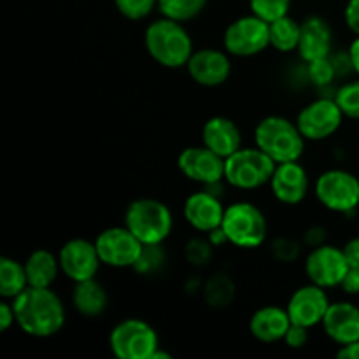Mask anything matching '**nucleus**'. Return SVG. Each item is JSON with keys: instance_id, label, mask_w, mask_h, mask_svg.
<instances>
[{"instance_id": "f257e3e1", "label": "nucleus", "mask_w": 359, "mask_h": 359, "mask_svg": "<svg viewBox=\"0 0 359 359\" xmlns=\"http://www.w3.org/2000/svg\"><path fill=\"white\" fill-rule=\"evenodd\" d=\"M16 326L32 339H51L67 323V309L53 287L28 286L13 300Z\"/></svg>"}, {"instance_id": "f03ea898", "label": "nucleus", "mask_w": 359, "mask_h": 359, "mask_svg": "<svg viewBox=\"0 0 359 359\" xmlns=\"http://www.w3.org/2000/svg\"><path fill=\"white\" fill-rule=\"evenodd\" d=\"M144 49L156 65L179 70L186 69V63L196 48L186 23L160 16L144 30Z\"/></svg>"}, {"instance_id": "7ed1b4c3", "label": "nucleus", "mask_w": 359, "mask_h": 359, "mask_svg": "<svg viewBox=\"0 0 359 359\" xmlns=\"http://www.w3.org/2000/svg\"><path fill=\"white\" fill-rule=\"evenodd\" d=\"M221 231L228 245L241 251H256L270 241V223L265 210L251 200H235L224 209Z\"/></svg>"}, {"instance_id": "20e7f679", "label": "nucleus", "mask_w": 359, "mask_h": 359, "mask_svg": "<svg viewBox=\"0 0 359 359\" xmlns=\"http://www.w3.org/2000/svg\"><path fill=\"white\" fill-rule=\"evenodd\" d=\"M252 140L276 163L302 160L307 147L297 121L283 114L263 116L252 130Z\"/></svg>"}, {"instance_id": "39448f33", "label": "nucleus", "mask_w": 359, "mask_h": 359, "mask_svg": "<svg viewBox=\"0 0 359 359\" xmlns=\"http://www.w3.org/2000/svg\"><path fill=\"white\" fill-rule=\"evenodd\" d=\"M123 224L144 245H160L172 237L175 219L172 209L163 200L139 196L126 205Z\"/></svg>"}, {"instance_id": "423d86ee", "label": "nucleus", "mask_w": 359, "mask_h": 359, "mask_svg": "<svg viewBox=\"0 0 359 359\" xmlns=\"http://www.w3.org/2000/svg\"><path fill=\"white\" fill-rule=\"evenodd\" d=\"M277 163L256 146H244L224 160V184L237 191H258L270 184Z\"/></svg>"}, {"instance_id": "0eeeda50", "label": "nucleus", "mask_w": 359, "mask_h": 359, "mask_svg": "<svg viewBox=\"0 0 359 359\" xmlns=\"http://www.w3.org/2000/svg\"><path fill=\"white\" fill-rule=\"evenodd\" d=\"M107 346L118 359H153L160 349L158 330L142 318H125L109 332Z\"/></svg>"}, {"instance_id": "6e6552de", "label": "nucleus", "mask_w": 359, "mask_h": 359, "mask_svg": "<svg viewBox=\"0 0 359 359\" xmlns=\"http://www.w3.org/2000/svg\"><path fill=\"white\" fill-rule=\"evenodd\" d=\"M312 193L319 205L333 214H351L359 209V177L347 168L323 170L314 179Z\"/></svg>"}, {"instance_id": "1a4fd4ad", "label": "nucleus", "mask_w": 359, "mask_h": 359, "mask_svg": "<svg viewBox=\"0 0 359 359\" xmlns=\"http://www.w3.org/2000/svg\"><path fill=\"white\" fill-rule=\"evenodd\" d=\"M221 46L231 58H255L270 49V25L249 13L231 20L223 30Z\"/></svg>"}, {"instance_id": "9d476101", "label": "nucleus", "mask_w": 359, "mask_h": 359, "mask_svg": "<svg viewBox=\"0 0 359 359\" xmlns=\"http://www.w3.org/2000/svg\"><path fill=\"white\" fill-rule=\"evenodd\" d=\"M344 119L335 97H318L298 111L294 121L307 142H325L340 132Z\"/></svg>"}, {"instance_id": "9b49d317", "label": "nucleus", "mask_w": 359, "mask_h": 359, "mask_svg": "<svg viewBox=\"0 0 359 359\" xmlns=\"http://www.w3.org/2000/svg\"><path fill=\"white\" fill-rule=\"evenodd\" d=\"M349 269L351 265L344 249L330 242L309 249L304 256V272L309 283L318 284L328 291L342 286Z\"/></svg>"}, {"instance_id": "f8f14e48", "label": "nucleus", "mask_w": 359, "mask_h": 359, "mask_svg": "<svg viewBox=\"0 0 359 359\" xmlns=\"http://www.w3.org/2000/svg\"><path fill=\"white\" fill-rule=\"evenodd\" d=\"M102 265L114 270H132L144 251V244L125 226L104 228L95 237Z\"/></svg>"}, {"instance_id": "ddd939ff", "label": "nucleus", "mask_w": 359, "mask_h": 359, "mask_svg": "<svg viewBox=\"0 0 359 359\" xmlns=\"http://www.w3.org/2000/svg\"><path fill=\"white\" fill-rule=\"evenodd\" d=\"M177 170L189 182L210 188L224 184V158L203 144H193L179 153Z\"/></svg>"}, {"instance_id": "4468645a", "label": "nucleus", "mask_w": 359, "mask_h": 359, "mask_svg": "<svg viewBox=\"0 0 359 359\" xmlns=\"http://www.w3.org/2000/svg\"><path fill=\"white\" fill-rule=\"evenodd\" d=\"M231 56L224 51V48L203 46L193 51L191 58L186 63V72L189 79L202 88H219L228 83L231 77Z\"/></svg>"}, {"instance_id": "2eb2a0df", "label": "nucleus", "mask_w": 359, "mask_h": 359, "mask_svg": "<svg viewBox=\"0 0 359 359\" xmlns=\"http://www.w3.org/2000/svg\"><path fill=\"white\" fill-rule=\"evenodd\" d=\"M312 179L307 167L298 161L277 163L270 179V193L277 203L284 207H298L309 198L312 193Z\"/></svg>"}, {"instance_id": "dca6fc26", "label": "nucleus", "mask_w": 359, "mask_h": 359, "mask_svg": "<svg viewBox=\"0 0 359 359\" xmlns=\"http://www.w3.org/2000/svg\"><path fill=\"white\" fill-rule=\"evenodd\" d=\"M223 198L212 188H202L189 193L182 202V217L195 233L209 235L221 228L224 217Z\"/></svg>"}, {"instance_id": "f3484780", "label": "nucleus", "mask_w": 359, "mask_h": 359, "mask_svg": "<svg viewBox=\"0 0 359 359\" xmlns=\"http://www.w3.org/2000/svg\"><path fill=\"white\" fill-rule=\"evenodd\" d=\"M58 259L62 266V276L72 284L93 279L104 266L95 241H88L83 237L69 238L63 242L58 251Z\"/></svg>"}, {"instance_id": "a211bd4d", "label": "nucleus", "mask_w": 359, "mask_h": 359, "mask_svg": "<svg viewBox=\"0 0 359 359\" xmlns=\"http://www.w3.org/2000/svg\"><path fill=\"white\" fill-rule=\"evenodd\" d=\"M330 304L332 300H330L328 290L307 280L290 294L286 302V311L293 325L314 330L321 326Z\"/></svg>"}, {"instance_id": "6ab92c4d", "label": "nucleus", "mask_w": 359, "mask_h": 359, "mask_svg": "<svg viewBox=\"0 0 359 359\" xmlns=\"http://www.w3.org/2000/svg\"><path fill=\"white\" fill-rule=\"evenodd\" d=\"M200 139H202L203 146L212 149L224 160L237 153L241 147H244V135H242L241 126L237 125L235 119L223 114L210 116L203 121Z\"/></svg>"}, {"instance_id": "aec40b11", "label": "nucleus", "mask_w": 359, "mask_h": 359, "mask_svg": "<svg viewBox=\"0 0 359 359\" xmlns=\"http://www.w3.org/2000/svg\"><path fill=\"white\" fill-rule=\"evenodd\" d=\"M300 30V44L298 56L302 62L311 63L332 56L333 53V28L328 21L319 14L305 16Z\"/></svg>"}, {"instance_id": "412c9836", "label": "nucleus", "mask_w": 359, "mask_h": 359, "mask_svg": "<svg viewBox=\"0 0 359 359\" xmlns=\"http://www.w3.org/2000/svg\"><path fill=\"white\" fill-rule=\"evenodd\" d=\"M290 326L291 319L286 311V305L283 307V305L273 304H266L256 309L248 323V330L252 339L265 346L283 342Z\"/></svg>"}, {"instance_id": "4be33fe9", "label": "nucleus", "mask_w": 359, "mask_h": 359, "mask_svg": "<svg viewBox=\"0 0 359 359\" xmlns=\"http://www.w3.org/2000/svg\"><path fill=\"white\" fill-rule=\"evenodd\" d=\"M321 328L335 346L359 340V307L351 300L332 302Z\"/></svg>"}, {"instance_id": "5701e85b", "label": "nucleus", "mask_w": 359, "mask_h": 359, "mask_svg": "<svg viewBox=\"0 0 359 359\" xmlns=\"http://www.w3.org/2000/svg\"><path fill=\"white\" fill-rule=\"evenodd\" d=\"M70 304L81 318L98 319L109 309V291L97 277L74 283Z\"/></svg>"}, {"instance_id": "b1692460", "label": "nucleus", "mask_w": 359, "mask_h": 359, "mask_svg": "<svg viewBox=\"0 0 359 359\" xmlns=\"http://www.w3.org/2000/svg\"><path fill=\"white\" fill-rule=\"evenodd\" d=\"M25 272L28 277V286L53 287L58 277L62 276L58 255L46 248L34 249L23 262Z\"/></svg>"}, {"instance_id": "393cba45", "label": "nucleus", "mask_w": 359, "mask_h": 359, "mask_svg": "<svg viewBox=\"0 0 359 359\" xmlns=\"http://www.w3.org/2000/svg\"><path fill=\"white\" fill-rule=\"evenodd\" d=\"M235 297H237L235 280L224 270H217L203 280L202 298L210 309H216V311L228 309L235 302Z\"/></svg>"}, {"instance_id": "a878e982", "label": "nucleus", "mask_w": 359, "mask_h": 359, "mask_svg": "<svg viewBox=\"0 0 359 359\" xmlns=\"http://www.w3.org/2000/svg\"><path fill=\"white\" fill-rule=\"evenodd\" d=\"M270 25V49L279 55H291L298 51L302 23L291 14L272 21Z\"/></svg>"}, {"instance_id": "bb28decb", "label": "nucleus", "mask_w": 359, "mask_h": 359, "mask_svg": "<svg viewBox=\"0 0 359 359\" xmlns=\"http://www.w3.org/2000/svg\"><path fill=\"white\" fill-rule=\"evenodd\" d=\"M28 287V277L25 265L18 259L2 256L0 258V297L14 300Z\"/></svg>"}, {"instance_id": "cd10ccee", "label": "nucleus", "mask_w": 359, "mask_h": 359, "mask_svg": "<svg viewBox=\"0 0 359 359\" xmlns=\"http://www.w3.org/2000/svg\"><path fill=\"white\" fill-rule=\"evenodd\" d=\"M209 0H158L160 16L172 18L181 23H189L202 16Z\"/></svg>"}, {"instance_id": "c85d7f7f", "label": "nucleus", "mask_w": 359, "mask_h": 359, "mask_svg": "<svg viewBox=\"0 0 359 359\" xmlns=\"http://www.w3.org/2000/svg\"><path fill=\"white\" fill-rule=\"evenodd\" d=\"M217 248L212 244V241L209 238V235L196 233L195 237L189 238L184 244V256L186 263L193 269H207V266L212 263L214 256H216Z\"/></svg>"}, {"instance_id": "c756f323", "label": "nucleus", "mask_w": 359, "mask_h": 359, "mask_svg": "<svg viewBox=\"0 0 359 359\" xmlns=\"http://www.w3.org/2000/svg\"><path fill=\"white\" fill-rule=\"evenodd\" d=\"M269 251L270 256L277 263L290 265V263H297L304 256L305 245L302 242V238H293L283 235V237H276L272 241H269Z\"/></svg>"}, {"instance_id": "7c9ffc66", "label": "nucleus", "mask_w": 359, "mask_h": 359, "mask_svg": "<svg viewBox=\"0 0 359 359\" xmlns=\"http://www.w3.org/2000/svg\"><path fill=\"white\" fill-rule=\"evenodd\" d=\"M333 97L342 109L346 119L359 121V77L340 84Z\"/></svg>"}, {"instance_id": "2f4dec72", "label": "nucleus", "mask_w": 359, "mask_h": 359, "mask_svg": "<svg viewBox=\"0 0 359 359\" xmlns=\"http://www.w3.org/2000/svg\"><path fill=\"white\" fill-rule=\"evenodd\" d=\"M167 259V252H165L163 244L160 245H144V251L140 255L139 262L133 266V272L140 273V276H154L160 272Z\"/></svg>"}, {"instance_id": "473e14b6", "label": "nucleus", "mask_w": 359, "mask_h": 359, "mask_svg": "<svg viewBox=\"0 0 359 359\" xmlns=\"http://www.w3.org/2000/svg\"><path fill=\"white\" fill-rule=\"evenodd\" d=\"M293 0H249V11L266 23L287 16Z\"/></svg>"}, {"instance_id": "72a5a7b5", "label": "nucleus", "mask_w": 359, "mask_h": 359, "mask_svg": "<svg viewBox=\"0 0 359 359\" xmlns=\"http://www.w3.org/2000/svg\"><path fill=\"white\" fill-rule=\"evenodd\" d=\"M114 7L125 20L142 21L158 9V0H114Z\"/></svg>"}, {"instance_id": "f704fd0d", "label": "nucleus", "mask_w": 359, "mask_h": 359, "mask_svg": "<svg viewBox=\"0 0 359 359\" xmlns=\"http://www.w3.org/2000/svg\"><path fill=\"white\" fill-rule=\"evenodd\" d=\"M307 74H309V83L314 84V86L318 88L330 86V84L339 77L335 65H333L332 62V56L307 63Z\"/></svg>"}, {"instance_id": "c9c22d12", "label": "nucleus", "mask_w": 359, "mask_h": 359, "mask_svg": "<svg viewBox=\"0 0 359 359\" xmlns=\"http://www.w3.org/2000/svg\"><path fill=\"white\" fill-rule=\"evenodd\" d=\"M311 332L312 330L307 328V326L293 325V323H291L290 330H287L283 342L286 344V347H290V349L300 351L304 349V347H307L309 342H311Z\"/></svg>"}, {"instance_id": "e433bc0d", "label": "nucleus", "mask_w": 359, "mask_h": 359, "mask_svg": "<svg viewBox=\"0 0 359 359\" xmlns=\"http://www.w3.org/2000/svg\"><path fill=\"white\" fill-rule=\"evenodd\" d=\"M302 242H304L307 251L309 249L319 248V245L328 242V230L323 224H311V226L305 228L304 235H302Z\"/></svg>"}, {"instance_id": "4c0bfd02", "label": "nucleus", "mask_w": 359, "mask_h": 359, "mask_svg": "<svg viewBox=\"0 0 359 359\" xmlns=\"http://www.w3.org/2000/svg\"><path fill=\"white\" fill-rule=\"evenodd\" d=\"M344 21L354 37H359V0H347L344 7Z\"/></svg>"}, {"instance_id": "58836bf2", "label": "nucleus", "mask_w": 359, "mask_h": 359, "mask_svg": "<svg viewBox=\"0 0 359 359\" xmlns=\"http://www.w3.org/2000/svg\"><path fill=\"white\" fill-rule=\"evenodd\" d=\"M14 325H16V312H14L13 300L2 298V302H0V330L9 332Z\"/></svg>"}, {"instance_id": "ea45409f", "label": "nucleus", "mask_w": 359, "mask_h": 359, "mask_svg": "<svg viewBox=\"0 0 359 359\" xmlns=\"http://www.w3.org/2000/svg\"><path fill=\"white\" fill-rule=\"evenodd\" d=\"M340 290L346 294H349V297H356V294H359V269H353V266H351L346 279H344L342 286H340Z\"/></svg>"}, {"instance_id": "a19ab883", "label": "nucleus", "mask_w": 359, "mask_h": 359, "mask_svg": "<svg viewBox=\"0 0 359 359\" xmlns=\"http://www.w3.org/2000/svg\"><path fill=\"white\" fill-rule=\"evenodd\" d=\"M342 249L349 265L353 266V269H359V235L358 237L349 238V241L342 245Z\"/></svg>"}, {"instance_id": "79ce46f5", "label": "nucleus", "mask_w": 359, "mask_h": 359, "mask_svg": "<svg viewBox=\"0 0 359 359\" xmlns=\"http://www.w3.org/2000/svg\"><path fill=\"white\" fill-rule=\"evenodd\" d=\"M335 356L339 359H359V340L346 344V346H339Z\"/></svg>"}, {"instance_id": "37998d69", "label": "nucleus", "mask_w": 359, "mask_h": 359, "mask_svg": "<svg viewBox=\"0 0 359 359\" xmlns=\"http://www.w3.org/2000/svg\"><path fill=\"white\" fill-rule=\"evenodd\" d=\"M347 53H349L351 65H353V72L359 77V37H354L353 42L347 48Z\"/></svg>"}, {"instance_id": "c03bdc74", "label": "nucleus", "mask_w": 359, "mask_h": 359, "mask_svg": "<svg viewBox=\"0 0 359 359\" xmlns=\"http://www.w3.org/2000/svg\"><path fill=\"white\" fill-rule=\"evenodd\" d=\"M170 358H172V354L168 353V351H163L161 347L153 354V359H170Z\"/></svg>"}]
</instances>
